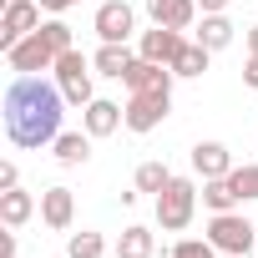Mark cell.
Here are the masks:
<instances>
[{"label":"cell","instance_id":"cell-1","mask_svg":"<svg viewBox=\"0 0 258 258\" xmlns=\"http://www.w3.org/2000/svg\"><path fill=\"white\" fill-rule=\"evenodd\" d=\"M61 116H66V96L56 81L41 76H16L6 86V137L26 152L51 147L61 137Z\"/></svg>","mask_w":258,"mask_h":258},{"label":"cell","instance_id":"cell-2","mask_svg":"<svg viewBox=\"0 0 258 258\" xmlns=\"http://www.w3.org/2000/svg\"><path fill=\"white\" fill-rule=\"evenodd\" d=\"M76 41H71V26L56 16V21H41L21 46H11L6 51V61H11V71H21V76H36V71H51L56 66V56L61 51H71Z\"/></svg>","mask_w":258,"mask_h":258},{"label":"cell","instance_id":"cell-3","mask_svg":"<svg viewBox=\"0 0 258 258\" xmlns=\"http://www.w3.org/2000/svg\"><path fill=\"white\" fill-rule=\"evenodd\" d=\"M51 71H56V86H61V96H66V106H76V111H86V106L96 101V91H91V71H96V66H91V56H81L76 46H71V51H61Z\"/></svg>","mask_w":258,"mask_h":258},{"label":"cell","instance_id":"cell-4","mask_svg":"<svg viewBox=\"0 0 258 258\" xmlns=\"http://www.w3.org/2000/svg\"><path fill=\"white\" fill-rule=\"evenodd\" d=\"M192 213H198V187H192V177H172V182L157 192V228H162V233H182V228L192 223Z\"/></svg>","mask_w":258,"mask_h":258},{"label":"cell","instance_id":"cell-5","mask_svg":"<svg viewBox=\"0 0 258 258\" xmlns=\"http://www.w3.org/2000/svg\"><path fill=\"white\" fill-rule=\"evenodd\" d=\"M208 238H213L218 253H238V258H243V253L258 243V228L233 208V213H213V218H208Z\"/></svg>","mask_w":258,"mask_h":258},{"label":"cell","instance_id":"cell-6","mask_svg":"<svg viewBox=\"0 0 258 258\" xmlns=\"http://www.w3.org/2000/svg\"><path fill=\"white\" fill-rule=\"evenodd\" d=\"M36 26H41V0H6V16H0V51L21 46Z\"/></svg>","mask_w":258,"mask_h":258},{"label":"cell","instance_id":"cell-7","mask_svg":"<svg viewBox=\"0 0 258 258\" xmlns=\"http://www.w3.org/2000/svg\"><path fill=\"white\" fill-rule=\"evenodd\" d=\"M172 81H177L172 66H157V61H142V56H137L132 71H126V86H132V96H172Z\"/></svg>","mask_w":258,"mask_h":258},{"label":"cell","instance_id":"cell-8","mask_svg":"<svg viewBox=\"0 0 258 258\" xmlns=\"http://www.w3.org/2000/svg\"><path fill=\"white\" fill-rule=\"evenodd\" d=\"M91 31H96L101 41H126V36L137 31V11L126 6V0H106V6H96Z\"/></svg>","mask_w":258,"mask_h":258},{"label":"cell","instance_id":"cell-9","mask_svg":"<svg viewBox=\"0 0 258 258\" xmlns=\"http://www.w3.org/2000/svg\"><path fill=\"white\" fill-rule=\"evenodd\" d=\"M177 51H182V31H172V26H152V31H142V36H137V56H142V61L172 66V61H177Z\"/></svg>","mask_w":258,"mask_h":258},{"label":"cell","instance_id":"cell-10","mask_svg":"<svg viewBox=\"0 0 258 258\" xmlns=\"http://www.w3.org/2000/svg\"><path fill=\"white\" fill-rule=\"evenodd\" d=\"M172 111V96H132L126 101V132H157Z\"/></svg>","mask_w":258,"mask_h":258},{"label":"cell","instance_id":"cell-11","mask_svg":"<svg viewBox=\"0 0 258 258\" xmlns=\"http://www.w3.org/2000/svg\"><path fill=\"white\" fill-rule=\"evenodd\" d=\"M91 66H96V76L126 81V71L137 66V51L126 46V41H101V46H96V56H91Z\"/></svg>","mask_w":258,"mask_h":258},{"label":"cell","instance_id":"cell-12","mask_svg":"<svg viewBox=\"0 0 258 258\" xmlns=\"http://www.w3.org/2000/svg\"><path fill=\"white\" fill-rule=\"evenodd\" d=\"M81 126L91 137H111L116 126H126V106H116V101H106V96H96L86 111H81Z\"/></svg>","mask_w":258,"mask_h":258},{"label":"cell","instance_id":"cell-13","mask_svg":"<svg viewBox=\"0 0 258 258\" xmlns=\"http://www.w3.org/2000/svg\"><path fill=\"white\" fill-rule=\"evenodd\" d=\"M192 172H198L203 182L228 177V172H233V152H228L223 142H198V147H192Z\"/></svg>","mask_w":258,"mask_h":258},{"label":"cell","instance_id":"cell-14","mask_svg":"<svg viewBox=\"0 0 258 258\" xmlns=\"http://www.w3.org/2000/svg\"><path fill=\"white\" fill-rule=\"evenodd\" d=\"M71 218H76V198H71V187H46L41 192V223L46 228H71Z\"/></svg>","mask_w":258,"mask_h":258},{"label":"cell","instance_id":"cell-15","mask_svg":"<svg viewBox=\"0 0 258 258\" xmlns=\"http://www.w3.org/2000/svg\"><path fill=\"white\" fill-rule=\"evenodd\" d=\"M147 16H152V26L187 31V26L198 21V0H147Z\"/></svg>","mask_w":258,"mask_h":258},{"label":"cell","instance_id":"cell-16","mask_svg":"<svg viewBox=\"0 0 258 258\" xmlns=\"http://www.w3.org/2000/svg\"><path fill=\"white\" fill-rule=\"evenodd\" d=\"M91 142H96V137L81 126V132H61V137L51 142V152H56V162H61V167H81V162L91 157Z\"/></svg>","mask_w":258,"mask_h":258},{"label":"cell","instance_id":"cell-17","mask_svg":"<svg viewBox=\"0 0 258 258\" xmlns=\"http://www.w3.org/2000/svg\"><path fill=\"white\" fill-rule=\"evenodd\" d=\"M31 213H36V198L26 187H6V192H0V223H6V228L31 223Z\"/></svg>","mask_w":258,"mask_h":258},{"label":"cell","instance_id":"cell-18","mask_svg":"<svg viewBox=\"0 0 258 258\" xmlns=\"http://www.w3.org/2000/svg\"><path fill=\"white\" fill-rule=\"evenodd\" d=\"M152 253H157V238H152V228H142V223L121 228V238H116V258H152Z\"/></svg>","mask_w":258,"mask_h":258},{"label":"cell","instance_id":"cell-19","mask_svg":"<svg viewBox=\"0 0 258 258\" xmlns=\"http://www.w3.org/2000/svg\"><path fill=\"white\" fill-rule=\"evenodd\" d=\"M233 36H238V26H233L228 16H203V31H198V41H203L208 51H223V46H233Z\"/></svg>","mask_w":258,"mask_h":258},{"label":"cell","instance_id":"cell-20","mask_svg":"<svg viewBox=\"0 0 258 258\" xmlns=\"http://www.w3.org/2000/svg\"><path fill=\"white\" fill-rule=\"evenodd\" d=\"M208 61H213V51H208L203 41H182V51H177L172 71H177V76H203V71H208Z\"/></svg>","mask_w":258,"mask_h":258},{"label":"cell","instance_id":"cell-21","mask_svg":"<svg viewBox=\"0 0 258 258\" xmlns=\"http://www.w3.org/2000/svg\"><path fill=\"white\" fill-rule=\"evenodd\" d=\"M203 203H208V213H233L243 198L233 192V182H228V177H213V182H203Z\"/></svg>","mask_w":258,"mask_h":258},{"label":"cell","instance_id":"cell-22","mask_svg":"<svg viewBox=\"0 0 258 258\" xmlns=\"http://www.w3.org/2000/svg\"><path fill=\"white\" fill-rule=\"evenodd\" d=\"M101 253H106V238L101 233H86V228L71 233V243H66V258H101Z\"/></svg>","mask_w":258,"mask_h":258},{"label":"cell","instance_id":"cell-23","mask_svg":"<svg viewBox=\"0 0 258 258\" xmlns=\"http://www.w3.org/2000/svg\"><path fill=\"white\" fill-rule=\"evenodd\" d=\"M167 182H172V172H167L162 162H142V167H137V192H152V198H157Z\"/></svg>","mask_w":258,"mask_h":258},{"label":"cell","instance_id":"cell-24","mask_svg":"<svg viewBox=\"0 0 258 258\" xmlns=\"http://www.w3.org/2000/svg\"><path fill=\"white\" fill-rule=\"evenodd\" d=\"M228 182H233V192H238L243 203H253V198H258V162H248V167H233V172H228Z\"/></svg>","mask_w":258,"mask_h":258},{"label":"cell","instance_id":"cell-25","mask_svg":"<svg viewBox=\"0 0 258 258\" xmlns=\"http://www.w3.org/2000/svg\"><path fill=\"white\" fill-rule=\"evenodd\" d=\"M172 258H223V253L213 248V238H182L172 248Z\"/></svg>","mask_w":258,"mask_h":258},{"label":"cell","instance_id":"cell-26","mask_svg":"<svg viewBox=\"0 0 258 258\" xmlns=\"http://www.w3.org/2000/svg\"><path fill=\"white\" fill-rule=\"evenodd\" d=\"M6 187H21V167L16 162H0V192Z\"/></svg>","mask_w":258,"mask_h":258},{"label":"cell","instance_id":"cell-27","mask_svg":"<svg viewBox=\"0 0 258 258\" xmlns=\"http://www.w3.org/2000/svg\"><path fill=\"white\" fill-rule=\"evenodd\" d=\"M71 6H81V0H41V11H46V16H66Z\"/></svg>","mask_w":258,"mask_h":258},{"label":"cell","instance_id":"cell-28","mask_svg":"<svg viewBox=\"0 0 258 258\" xmlns=\"http://www.w3.org/2000/svg\"><path fill=\"white\" fill-rule=\"evenodd\" d=\"M243 86L258 91V56H248V66H243Z\"/></svg>","mask_w":258,"mask_h":258},{"label":"cell","instance_id":"cell-29","mask_svg":"<svg viewBox=\"0 0 258 258\" xmlns=\"http://www.w3.org/2000/svg\"><path fill=\"white\" fill-rule=\"evenodd\" d=\"M198 11H203V16H223V11H228V0H198Z\"/></svg>","mask_w":258,"mask_h":258},{"label":"cell","instance_id":"cell-30","mask_svg":"<svg viewBox=\"0 0 258 258\" xmlns=\"http://www.w3.org/2000/svg\"><path fill=\"white\" fill-rule=\"evenodd\" d=\"M0 258H16V233H0Z\"/></svg>","mask_w":258,"mask_h":258},{"label":"cell","instance_id":"cell-31","mask_svg":"<svg viewBox=\"0 0 258 258\" xmlns=\"http://www.w3.org/2000/svg\"><path fill=\"white\" fill-rule=\"evenodd\" d=\"M248 56H258V26H248Z\"/></svg>","mask_w":258,"mask_h":258},{"label":"cell","instance_id":"cell-32","mask_svg":"<svg viewBox=\"0 0 258 258\" xmlns=\"http://www.w3.org/2000/svg\"><path fill=\"white\" fill-rule=\"evenodd\" d=\"M223 258H238V253H223Z\"/></svg>","mask_w":258,"mask_h":258}]
</instances>
